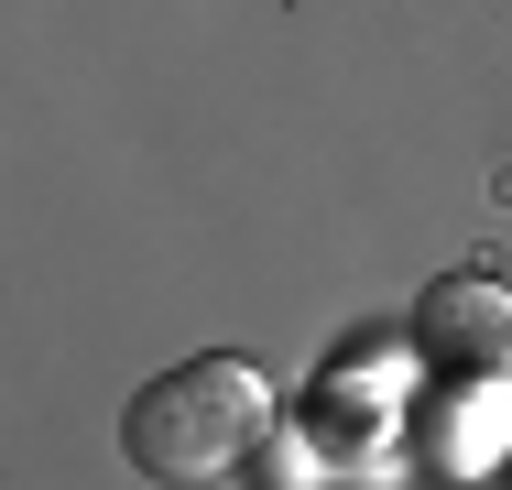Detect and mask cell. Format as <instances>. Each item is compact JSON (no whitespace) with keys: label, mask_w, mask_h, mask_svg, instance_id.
<instances>
[{"label":"cell","mask_w":512,"mask_h":490,"mask_svg":"<svg viewBox=\"0 0 512 490\" xmlns=\"http://www.w3.org/2000/svg\"><path fill=\"white\" fill-rule=\"evenodd\" d=\"M414 349L447 382H512V284L502 273H436L414 294Z\"/></svg>","instance_id":"cell-2"},{"label":"cell","mask_w":512,"mask_h":490,"mask_svg":"<svg viewBox=\"0 0 512 490\" xmlns=\"http://www.w3.org/2000/svg\"><path fill=\"white\" fill-rule=\"evenodd\" d=\"M262 447H273V382L240 349H197V360L153 371L131 392V414H120V458L142 480H164V490L240 480Z\"/></svg>","instance_id":"cell-1"}]
</instances>
